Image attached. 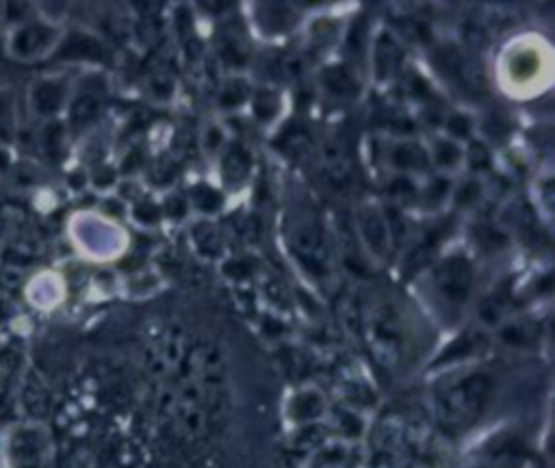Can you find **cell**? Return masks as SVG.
<instances>
[{
	"label": "cell",
	"mask_w": 555,
	"mask_h": 468,
	"mask_svg": "<svg viewBox=\"0 0 555 468\" xmlns=\"http://www.w3.org/2000/svg\"><path fill=\"white\" fill-rule=\"evenodd\" d=\"M364 232H366V238L369 243L379 249L384 245V227H382V221H377V217H369L364 219Z\"/></svg>",
	"instance_id": "7c38bea8"
},
{
	"label": "cell",
	"mask_w": 555,
	"mask_h": 468,
	"mask_svg": "<svg viewBox=\"0 0 555 468\" xmlns=\"http://www.w3.org/2000/svg\"><path fill=\"white\" fill-rule=\"evenodd\" d=\"M327 87L336 93H347V91H353V80L351 76L340 69V67H334L330 74H327Z\"/></svg>",
	"instance_id": "30bf717a"
},
{
	"label": "cell",
	"mask_w": 555,
	"mask_h": 468,
	"mask_svg": "<svg viewBox=\"0 0 555 468\" xmlns=\"http://www.w3.org/2000/svg\"><path fill=\"white\" fill-rule=\"evenodd\" d=\"M56 56L59 58H69V61H82V58H91L93 61V58H102V46L93 37H89V35L72 32L63 41V46H61Z\"/></svg>",
	"instance_id": "8992f818"
},
{
	"label": "cell",
	"mask_w": 555,
	"mask_h": 468,
	"mask_svg": "<svg viewBox=\"0 0 555 468\" xmlns=\"http://www.w3.org/2000/svg\"><path fill=\"white\" fill-rule=\"evenodd\" d=\"M43 435L35 429H20L13 433L9 451L13 468H43Z\"/></svg>",
	"instance_id": "3957f363"
},
{
	"label": "cell",
	"mask_w": 555,
	"mask_h": 468,
	"mask_svg": "<svg viewBox=\"0 0 555 468\" xmlns=\"http://www.w3.org/2000/svg\"><path fill=\"white\" fill-rule=\"evenodd\" d=\"M13 93L0 91V141H11L13 136Z\"/></svg>",
	"instance_id": "9c48e42d"
},
{
	"label": "cell",
	"mask_w": 555,
	"mask_h": 468,
	"mask_svg": "<svg viewBox=\"0 0 555 468\" xmlns=\"http://www.w3.org/2000/svg\"><path fill=\"white\" fill-rule=\"evenodd\" d=\"M61 139H63V128L59 123H54V126L46 128V132H43V147L48 152H56V150H61Z\"/></svg>",
	"instance_id": "4fadbf2b"
},
{
	"label": "cell",
	"mask_w": 555,
	"mask_h": 468,
	"mask_svg": "<svg viewBox=\"0 0 555 468\" xmlns=\"http://www.w3.org/2000/svg\"><path fill=\"white\" fill-rule=\"evenodd\" d=\"M492 390V379L486 373H473L451 388H447L438 399V420L449 433L468 429L483 412Z\"/></svg>",
	"instance_id": "6da1fadb"
},
{
	"label": "cell",
	"mask_w": 555,
	"mask_h": 468,
	"mask_svg": "<svg viewBox=\"0 0 555 468\" xmlns=\"http://www.w3.org/2000/svg\"><path fill=\"white\" fill-rule=\"evenodd\" d=\"M65 89L52 80H39L30 89V104L39 115H54L63 106Z\"/></svg>",
	"instance_id": "5b68a950"
},
{
	"label": "cell",
	"mask_w": 555,
	"mask_h": 468,
	"mask_svg": "<svg viewBox=\"0 0 555 468\" xmlns=\"http://www.w3.org/2000/svg\"><path fill=\"white\" fill-rule=\"evenodd\" d=\"M56 37V30L46 24H26L17 28L9 41V52L13 58H35L46 52Z\"/></svg>",
	"instance_id": "7a4b0ae2"
},
{
	"label": "cell",
	"mask_w": 555,
	"mask_h": 468,
	"mask_svg": "<svg viewBox=\"0 0 555 468\" xmlns=\"http://www.w3.org/2000/svg\"><path fill=\"white\" fill-rule=\"evenodd\" d=\"M449 130L451 132H455V134H466L468 132V119H464L462 115H455V117H451V121H449Z\"/></svg>",
	"instance_id": "2e32d148"
},
{
	"label": "cell",
	"mask_w": 555,
	"mask_h": 468,
	"mask_svg": "<svg viewBox=\"0 0 555 468\" xmlns=\"http://www.w3.org/2000/svg\"><path fill=\"white\" fill-rule=\"evenodd\" d=\"M100 110V98L95 93H82L76 98V102L72 104V126L74 128H82L87 126Z\"/></svg>",
	"instance_id": "ba28073f"
},
{
	"label": "cell",
	"mask_w": 555,
	"mask_h": 468,
	"mask_svg": "<svg viewBox=\"0 0 555 468\" xmlns=\"http://www.w3.org/2000/svg\"><path fill=\"white\" fill-rule=\"evenodd\" d=\"M9 165V154L4 150H0V171Z\"/></svg>",
	"instance_id": "ac0fdd59"
},
{
	"label": "cell",
	"mask_w": 555,
	"mask_h": 468,
	"mask_svg": "<svg viewBox=\"0 0 555 468\" xmlns=\"http://www.w3.org/2000/svg\"><path fill=\"white\" fill-rule=\"evenodd\" d=\"M436 158H438V162H442V165H451V162L457 160V147L442 141V143L438 145V150H436Z\"/></svg>",
	"instance_id": "5bb4252c"
},
{
	"label": "cell",
	"mask_w": 555,
	"mask_h": 468,
	"mask_svg": "<svg viewBox=\"0 0 555 468\" xmlns=\"http://www.w3.org/2000/svg\"><path fill=\"white\" fill-rule=\"evenodd\" d=\"M440 290L455 303H462L470 288V264L464 258H451L438 273Z\"/></svg>",
	"instance_id": "277c9868"
},
{
	"label": "cell",
	"mask_w": 555,
	"mask_h": 468,
	"mask_svg": "<svg viewBox=\"0 0 555 468\" xmlns=\"http://www.w3.org/2000/svg\"><path fill=\"white\" fill-rule=\"evenodd\" d=\"M416 158L421 162H425V156H423L421 147H414V145H403V147H397V152H395V160L401 167H416Z\"/></svg>",
	"instance_id": "8fae6325"
},
{
	"label": "cell",
	"mask_w": 555,
	"mask_h": 468,
	"mask_svg": "<svg viewBox=\"0 0 555 468\" xmlns=\"http://www.w3.org/2000/svg\"><path fill=\"white\" fill-rule=\"evenodd\" d=\"M0 72H2V67H0Z\"/></svg>",
	"instance_id": "d6986e66"
},
{
	"label": "cell",
	"mask_w": 555,
	"mask_h": 468,
	"mask_svg": "<svg viewBox=\"0 0 555 468\" xmlns=\"http://www.w3.org/2000/svg\"><path fill=\"white\" fill-rule=\"evenodd\" d=\"M392 193H412V186H410L408 180H397L392 184Z\"/></svg>",
	"instance_id": "e0dca14e"
},
{
	"label": "cell",
	"mask_w": 555,
	"mask_h": 468,
	"mask_svg": "<svg viewBox=\"0 0 555 468\" xmlns=\"http://www.w3.org/2000/svg\"><path fill=\"white\" fill-rule=\"evenodd\" d=\"M444 61L449 65V72L457 78V82H462L466 89L470 91H481L483 89V76L479 74V69L475 65H470L457 50H449L444 52Z\"/></svg>",
	"instance_id": "52a82bcc"
},
{
	"label": "cell",
	"mask_w": 555,
	"mask_h": 468,
	"mask_svg": "<svg viewBox=\"0 0 555 468\" xmlns=\"http://www.w3.org/2000/svg\"><path fill=\"white\" fill-rule=\"evenodd\" d=\"M197 195H202V197H197V202L204 210H215L219 206V195L212 188H199Z\"/></svg>",
	"instance_id": "9a60e30c"
}]
</instances>
